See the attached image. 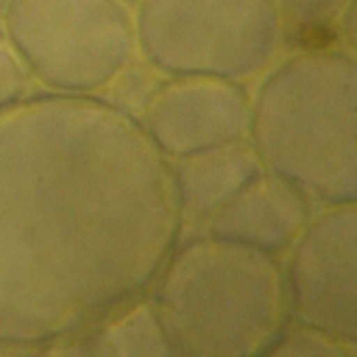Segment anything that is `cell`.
Instances as JSON below:
<instances>
[{
	"instance_id": "obj_1",
	"label": "cell",
	"mask_w": 357,
	"mask_h": 357,
	"mask_svg": "<svg viewBox=\"0 0 357 357\" xmlns=\"http://www.w3.org/2000/svg\"><path fill=\"white\" fill-rule=\"evenodd\" d=\"M182 232L172 163L96 94L0 111V345L44 347L144 297Z\"/></svg>"
},
{
	"instance_id": "obj_2",
	"label": "cell",
	"mask_w": 357,
	"mask_h": 357,
	"mask_svg": "<svg viewBox=\"0 0 357 357\" xmlns=\"http://www.w3.org/2000/svg\"><path fill=\"white\" fill-rule=\"evenodd\" d=\"M151 289L176 357H257L289 322L280 257L205 232L178 238Z\"/></svg>"
},
{
	"instance_id": "obj_3",
	"label": "cell",
	"mask_w": 357,
	"mask_h": 357,
	"mask_svg": "<svg viewBox=\"0 0 357 357\" xmlns=\"http://www.w3.org/2000/svg\"><path fill=\"white\" fill-rule=\"evenodd\" d=\"M357 65L345 50L299 52L257 88L249 132L264 169L324 207L356 201Z\"/></svg>"
},
{
	"instance_id": "obj_4",
	"label": "cell",
	"mask_w": 357,
	"mask_h": 357,
	"mask_svg": "<svg viewBox=\"0 0 357 357\" xmlns=\"http://www.w3.org/2000/svg\"><path fill=\"white\" fill-rule=\"evenodd\" d=\"M276 0H140L134 38L169 77L247 79L280 42Z\"/></svg>"
},
{
	"instance_id": "obj_5",
	"label": "cell",
	"mask_w": 357,
	"mask_h": 357,
	"mask_svg": "<svg viewBox=\"0 0 357 357\" xmlns=\"http://www.w3.org/2000/svg\"><path fill=\"white\" fill-rule=\"evenodd\" d=\"M6 42L54 94H94L128 63L134 21L119 0H6Z\"/></svg>"
},
{
	"instance_id": "obj_6",
	"label": "cell",
	"mask_w": 357,
	"mask_h": 357,
	"mask_svg": "<svg viewBox=\"0 0 357 357\" xmlns=\"http://www.w3.org/2000/svg\"><path fill=\"white\" fill-rule=\"evenodd\" d=\"M282 268L289 320L356 345V201L328 205L310 218Z\"/></svg>"
},
{
	"instance_id": "obj_7",
	"label": "cell",
	"mask_w": 357,
	"mask_h": 357,
	"mask_svg": "<svg viewBox=\"0 0 357 357\" xmlns=\"http://www.w3.org/2000/svg\"><path fill=\"white\" fill-rule=\"evenodd\" d=\"M251 98L238 82L163 79L138 117L151 144L167 159L247 140Z\"/></svg>"
},
{
	"instance_id": "obj_8",
	"label": "cell",
	"mask_w": 357,
	"mask_h": 357,
	"mask_svg": "<svg viewBox=\"0 0 357 357\" xmlns=\"http://www.w3.org/2000/svg\"><path fill=\"white\" fill-rule=\"evenodd\" d=\"M310 218V197L287 178L264 169L205 222L203 232L280 257Z\"/></svg>"
},
{
	"instance_id": "obj_9",
	"label": "cell",
	"mask_w": 357,
	"mask_h": 357,
	"mask_svg": "<svg viewBox=\"0 0 357 357\" xmlns=\"http://www.w3.org/2000/svg\"><path fill=\"white\" fill-rule=\"evenodd\" d=\"M182 228L205 222L264 172L249 140H238L169 161Z\"/></svg>"
},
{
	"instance_id": "obj_10",
	"label": "cell",
	"mask_w": 357,
	"mask_h": 357,
	"mask_svg": "<svg viewBox=\"0 0 357 357\" xmlns=\"http://www.w3.org/2000/svg\"><path fill=\"white\" fill-rule=\"evenodd\" d=\"M109 357H176L149 297H140L98 322Z\"/></svg>"
},
{
	"instance_id": "obj_11",
	"label": "cell",
	"mask_w": 357,
	"mask_h": 357,
	"mask_svg": "<svg viewBox=\"0 0 357 357\" xmlns=\"http://www.w3.org/2000/svg\"><path fill=\"white\" fill-rule=\"evenodd\" d=\"M257 357H356V345L289 320Z\"/></svg>"
},
{
	"instance_id": "obj_12",
	"label": "cell",
	"mask_w": 357,
	"mask_h": 357,
	"mask_svg": "<svg viewBox=\"0 0 357 357\" xmlns=\"http://www.w3.org/2000/svg\"><path fill=\"white\" fill-rule=\"evenodd\" d=\"M163 77L157 69H153L149 63L146 65H126L102 90H107V94L102 96L107 102H111L113 107H117L119 111L132 115L134 119H138L144 111V107L149 105V100L153 98V94L157 92V88L161 86Z\"/></svg>"
},
{
	"instance_id": "obj_13",
	"label": "cell",
	"mask_w": 357,
	"mask_h": 357,
	"mask_svg": "<svg viewBox=\"0 0 357 357\" xmlns=\"http://www.w3.org/2000/svg\"><path fill=\"white\" fill-rule=\"evenodd\" d=\"M351 0H276L280 27L287 38L307 29L339 27V19Z\"/></svg>"
},
{
	"instance_id": "obj_14",
	"label": "cell",
	"mask_w": 357,
	"mask_h": 357,
	"mask_svg": "<svg viewBox=\"0 0 357 357\" xmlns=\"http://www.w3.org/2000/svg\"><path fill=\"white\" fill-rule=\"evenodd\" d=\"M29 88V73L17 52L0 38V111L23 100Z\"/></svg>"
},
{
	"instance_id": "obj_15",
	"label": "cell",
	"mask_w": 357,
	"mask_h": 357,
	"mask_svg": "<svg viewBox=\"0 0 357 357\" xmlns=\"http://www.w3.org/2000/svg\"><path fill=\"white\" fill-rule=\"evenodd\" d=\"M40 357H109L94 326L56 339L42 347Z\"/></svg>"
},
{
	"instance_id": "obj_16",
	"label": "cell",
	"mask_w": 357,
	"mask_h": 357,
	"mask_svg": "<svg viewBox=\"0 0 357 357\" xmlns=\"http://www.w3.org/2000/svg\"><path fill=\"white\" fill-rule=\"evenodd\" d=\"M0 357H40L38 351L31 347H13V345H0Z\"/></svg>"
}]
</instances>
